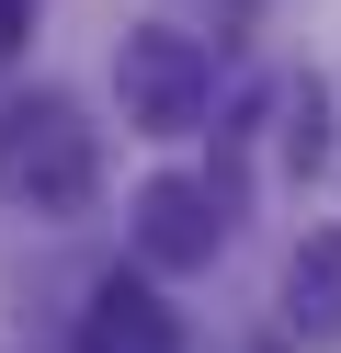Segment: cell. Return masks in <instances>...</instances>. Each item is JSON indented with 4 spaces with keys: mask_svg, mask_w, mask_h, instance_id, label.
<instances>
[{
    "mask_svg": "<svg viewBox=\"0 0 341 353\" xmlns=\"http://www.w3.org/2000/svg\"><path fill=\"white\" fill-rule=\"evenodd\" d=\"M23 34H34V0H0V57H12Z\"/></svg>",
    "mask_w": 341,
    "mask_h": 353,
    "instance_id": "7",
    "label": "cell"
},
{
    "mask_svg": "<svg viewBox=\"0 0 341 353\" xmlns=\"http://www.w3.org/2000/svg\"><path fill=\"white\" fill-rule=\"evenodd\" d=\"M285 171H296V183L330 171V92H318V80H296V92H285Z\"/></svg>",
    "mask_w": 341,
    "mask_h": 353,
    "instance_id": "6",
    "label": "cell"
},
{
    "mask_svg": "<svg viewBox=\"0 0 341 353\" xmlns=\"http://www.w3.org/2000/svg\"><path fill=\"white\" fill-rule=\"evenodd\" d=\"M80 353H182V319L159 307L148 274H103L91 285V319H80Z\"/></svg>",
    "mask_w": 341,
    "mask_h": 353,
    "instance_id": "4",
    "label": "cell"
},
{
    "mask_svg": "<svg viewBox=\"0 0 341 353\" xmlns=\"http://www.w3.org/2000/svg\"><path fill=\"white\" fill-rule=\"evenodd\" d=\"M114 103H125L136 137H194L205 103H216V57H205V34L136 23L125 46H114Z\"/></svg>",
    "mask_w": 341,
    "mask_h": 353,
    "instance_id": "2",
    "label": "cell"
},
{
    "mask_svg": "<svg viewBox=\"0 0 341 353\" xmlns=\"http://www.w3.org/2000/svg\"><path fill=\"white\" fill-rule=\"evenodd\" d=\"M285 319L307 353H341V228H307L285 262Z\"/></svg>",
    "mask_w": 341,
    "mask_h": 353,
    "instance_id": "5",
    "label": "cell"
},
{
    "mask_svg": "<svg viewBox=\"0 0 341 353\" xmlns=\"http://www.w3.org/2000/svg\"><path fill=\"white\" fill-rule=\"evenodd\" d=\"M91 194H103V148H91V114H80V103H68V92L0 103V205L68 228Z\"/></svg>",
    "mask_w": 341,
    "mask_h": 353,
    "instance_id": "1",
    "label": "cell"
},
{
    "mask_svg": "<svg viewBox=\"0 0 341 353\" xmlns=\"http://www.w3.org/2000/svg\"><path fill=\"white\" fill-rule=\"evenodd\" d=\"M136 262L148 274H205V262L227 251V194L216 183H182V171H159V183H136Z\"/></svg>",
    "mask_w": 341,
    "mask_h": 353,
    "instance_id": "3",
    "label": "cell"
}]
</instances>
